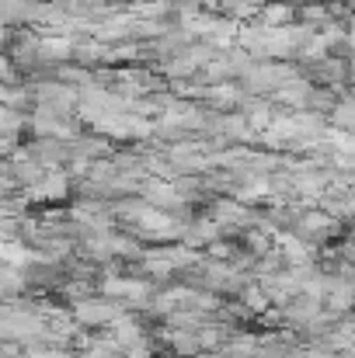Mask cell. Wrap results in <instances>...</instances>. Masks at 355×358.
Returning <instances> with one entry per match:
<instances>
[{
	"instance_id": "1",
	"label": "cell",
	"mask_w": 355,
	"mask_h": 358,
	"mask_svg": "<svg viewBox=\"0 0 355 358\" xmlns=\"http://www.w3.org/2000/svg\"><path fill=\"white\" fill-rule=\"evenodd\" d=\"M70 313H74V320H77L81 327H88V331H105V327H112V320H116L118 313H129V310H125L122 299H112V296L95 292V296L74 303Z\"/></svg>"
},
{
	"instance_id": "2",
	"label": "cell",
	"mask_w": 355,
	"mask_h": 358,
	"mask_svg": "<svg viewBox=\"0 0 355 358\" xmlns=\"http://www.w3.org/2000/svg\"><path fill=\"white\" fill-rule=\"evenodd\" d=\"M244 101V87L237 80H220V84H202L199 91V105L213 108V112H237V105Z\"/></svg>"
},
{
	"instance_id": "3",
	"label": "cell",
	"mask_w": 355,
	"mask_h": 358,
	"mask_svg": "<svg viewBox=\"0 0 355 358\" xmlns=\"http://www.w3.org/2000/svg\"><path fill=\"white\" fill-rule=\"evenodd\" d=\"M310 91H314V80H310V77H296V80L282 84V87L272 94V101H275L279 112H307Z\"/></svg>"
},
{
	"instance_id": "4",
	"label": "cell",
	"mask_w": 355,
	"mask_h": 358,
	"mask_svg": "<svg viewBox=\"0 0 355 358\" xmlns=\"http://www.w3.org/2000/svg\"><path fill=\"white\" fill-rule=\"evenodd\" d=\"M39 63H49V66L74 63V35H42Z\"/></svg>"
},
{
	"instance_id": "5",
	"label": "cell",
	"mask_w": 355,
	"mask_h": 358,
	"mask_svg": "<svg viewBox=\"0 0 355 358\" xmlns=\"http://www.w3.org/2000/svg\"><path fill=\"white\" fill-rule=\"evenodd\" d=\"M296 14H300L296 3H289V0H268L258 10V21L268 24V28H289V24H296Z\"/></svg>"
},
{
	"instance_id": "6",
	"label": "cell",
	"mask_w": 355,
	"mask_h": 358,
	"mask_svg": "<svg viewBox=\"0 0 355 358\" xmlns=\"http://www.w3.org/2000/svg\"><path fill=\"white\" fill-rule=\"evenodd\" d=\"M296 21L307 24V28H314V31H321V28H328L331 21H338V17L331 14V3H328V0H307V3H300Z\"/></svg>"
},
{
	"instance_id": "7",
	"label": "cell",
	"mask_w": 355,
	"mask_h": 358,
	"mask_svg": "<svg viewBox=\"0 0 355 358\" xmlns=\"http://www.w3.org/2000/svg\"><path fill=\"white\" fill-rule=\"evenodd\" d=\"M237 299H240V303H244L254 317H258V313H265V310H272V296H268V289H265L261 282H254V278H251V282L237 292Z\"/></svg>"
},
{
	"instance_id": "8",
	"label": "cell",
	"mask_w": 355,
	"mask_h": 358,
	"mask_svg": "<svg viewBox=\"0 0 355 358\" xmlns=\"http://www.w3.org/2000/svg\"><path fill=\"white\" fill-rule=\"evenodd\" d=\"M289 3H296V7H300V3H307V0H289Z\"/></svg>"
},
{
	"instance_id": "9",
	"label": "cell",
	"mask_w": 355,
	"mask_h": 358,
	"mask_svg": "<svg viewBox=\"0 0 355 358\" xmlns=\"http://www.w3.org/2000/svg\"><path fill=\"white\" fill-rule=\"evenodd\" d=\"M328 3H331V0H328Z\"/></svg>"
}]
</instances>
